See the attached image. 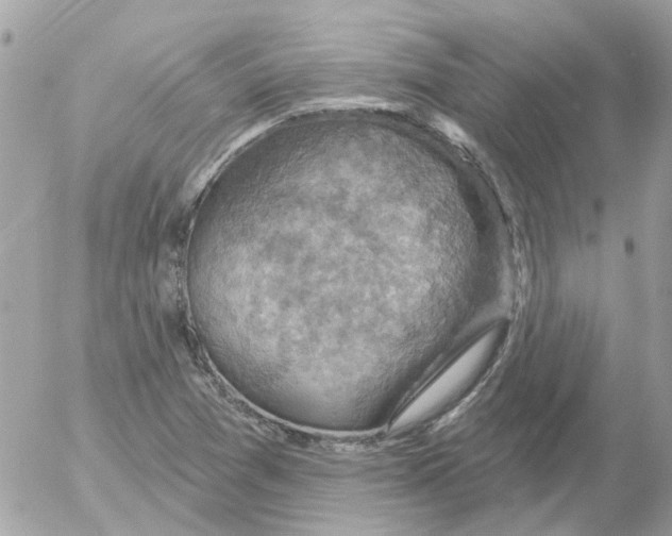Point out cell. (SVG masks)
<instances>
[{
    "label": "cell",
    "mask_w": 672,
    "mask_h": 536,
    "mask_svg": "<svg viewBox=\"0 0 672 536\" xmlns=\"http://www.w3.org/2000/svg\"><path fill=\"white\" fill-rule=\"evenodd\" d=\"M496 340V333L491 332L484 335L473 346H470L457 361L453 362L438 379H435L412 402L408 409L402 412L397 425L402 427L423 420L465 388L479 374L486 361L490 359Z\"/></svg>",
    "instance_id": "1"
},
{
    "label": "cell",
    "mask_w": 672,
    "mask_h": 536,
    "mask_svg": "<svg viewBox=\"0 0 672 536\" xmlns=\"http://www.w3.org/2000/svg\"><path fill=\"white\" fill-rule=\"evenodd\" d=\"M438 126L452 139L463 141L466 138L464 131L460 127L446 119H439Z\"/></svg>",
    "instance_id": "2"
}]
</instances>
